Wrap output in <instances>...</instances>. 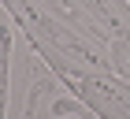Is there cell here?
I'll return each mask as SVG.
<instances>
[{
	"label": "cell",
	"mask_w": 130,
	"mask_h": 119,
	"mask_svg": "<svg viewBox=\"0 0 130 119\" xmlns=\"http://www.w3.org/2000/svg\"><path fill=\"white\" fill-rule=\"evenodd\" d=\"M8 71H11V30L0 26V119L8 112Z\"/></svg>",
	"instance_id": "1"
}]
</instances>
